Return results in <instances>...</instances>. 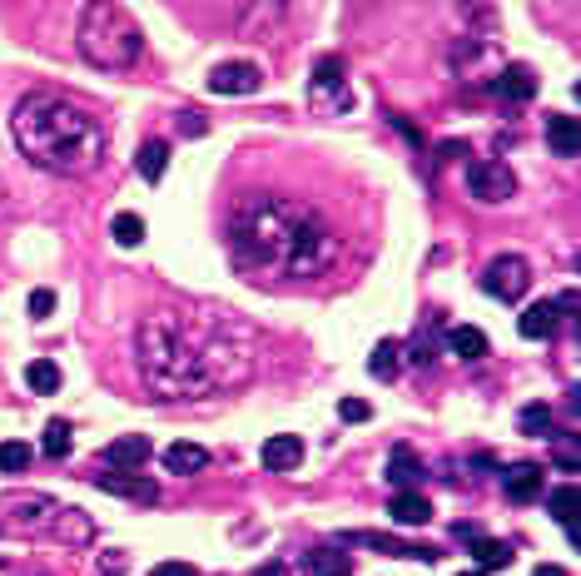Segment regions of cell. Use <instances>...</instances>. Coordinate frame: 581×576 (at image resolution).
Instances as JSON below:
<instances>
[{
    "label": "cell",
    "instance_id": "obj_1",
    "mask_svg": "<svg viewBox=\"0 0 581 576\" xmlns=\"http://www.w3.org/2000/svg\"><path fill=\"white\" fill-rule=\"evenodd\" d=\"M135 363L154 398L189 403L214 398L254 373L249 323L214 308H154L135 333Z\"/></svg>",
    "mask_w": 581,
    "mask_h": 576
},
{
    "label": "cell",
    "instance_id": "obj_2",
    "mask_svg": "<svg viewBox=\"0 0 581 576\" xmlns=\"http://www.w3.org/2000/svg\"><path fill=\"white\" fill-rule=\"evenodd\" d=\"M229 244L254 284H308L338 264V234L284 194H254L234 209Z\"/></svg>",
    "mask_w": 581,
    "mask_h": 576
},
{
    "label": "cell",
    "instance_id": "obj_3",
    "mask_svg": "<svg viewBox=\"0 0 581 576\" xmlns=\"http://www.w3.org/2000/svg\"><path fill=\"white\" fill-rule=\"evenodd\" d=\"M10 130L20 154L50 174L80 179L105 164V130L65 95H25L10 110Z\"/></svg>",
    "mask_w": 581,
    "mask_h": 576
},
{
    "label": "cell",
    "instance_id": "obj_4",
    "mask_svg": "<svg viewBox=\"0 0 581 576\" xmlns=\"http://www.w3.org/2000/svg\"><path fill=\"white\" fill-rule=\"evenodd\" d=\"M75 45L95 70H130L145 55V35H140L135 15L125 5H110V0H95V5L80 10Z\"/></svg>",
    "mask_w": 581,
    "mask_h": 576
},
{
    "label": "cell",
    "instance_id": "obj_5",
    "mask_svg": "<svg viewBox=\"0 0 581 576\" xmlns=\"http://www.w3.org/2000/svg\"><path fill=\"white\" fill-rule=\"evenodd\" d=\"M308 100L318 115H338V110H353V90H348V65L338 55H323L308 75Z\"/></svg>",
    "mask_w": 581,
    "mask_h": 576
},
{
    "label": "cell",
    "instance_id": "obj_6",
    "mask_svg": "<svg viewBox=\"0 0 581 576\" xmlns=\"http://www.w3.org/2000/svg\"><path fill=\"white\" fill-rule=\"evenodd\" d=\"M482 288H487L497 303H517V298H527V288H532V264H527L522 254H502V259H492V264L482 269Z\"/></svg>",
    "mask_w": 581,
    "mask_h": 576
},
{
    "label": "cell",
    "instance_id": "obj_7",
    "mask_svg": "<svg viewBox=\"0 0 581 576\" xmlns=\"http://www.w3.org/2000/svg\"><path fill=\"white\" fill-rule=\"evenodd\" d=\"M512 189H517V179H512V169L502 159H472L467 164V194L477 204H507Z\"/></svg>",
    "mask_w": 581,
    "mask_h": 576
},
{
    "label": "cell",
    "instance_id": "obj_8",
    "mask_svg": "<svg viewBox=\"0 0 581 576\" xmlns=\"http://www.w3.org/2000/svg\"><path fill=\"white\" fill-rule=\"evenodd\" d=\"M55 512H60V507H55L45 492H35V497H25V492H10V497L0 502V527L20 517V532H25V537H30V532H50Z\"/></svg>",
    "mask_w": 581,
    "mask_h": 576
},
{
    "label": "cell",
    "instance_id": "obj_9",
    "mask_svg": "<svg viewBox=\"0 0 581 576\" xmlns=\"http://www.w3.org/2000/svg\"><path fill=\"white\" fill-rule=\"evenodd\" d=\"M487 95H492L497 105H532V95H537V75H532L527 65H502V70L492 75Z\"/></svg>",
    "mask_w": 581,
    "mask_h": 576
},
{
    "label": "cell",
    "instance_id": "obj_10",
    "mask_svg": "<svg viewBox=\"0 0 581 576\" xmlns=\"http://www.w3.org/2000/svg\"><path fill=\"white\" fill-rule=\"evenodd\" d=\"M259 85H264V75L249 60H224V65L209 70V90L214 95H254Z\"/></svg>",
    "mask_w": 581,
    "mask_h": 576
},
{
    "label": "cell",
    "instance_id": "obj_11",
    "mask_svg": "<svg viewBox=\"0 0 581 576\" xmlns=\"http://www.w3.org/2000/svg\"><path fill=\"white\" fill-rule=\"evenodd\" d=\"M100 462H110V472H140V467L149 462V437L130 432V437H115V442H105Z\"/></svg>",
    "mask_w": 581,
    "mask_h": 576
},
{
    "label": "cell",
    "instance_id": "obj_12",
    "mask_svg": "<svg viewBox=\"0 0 581 576\" xmlns=\"http://www.w3.org/2000/svg\"><path fill=\"white\" fill-rule=\"evenodd\" d=\"M95 487L110 492V497H125V502H154L159 497V487L149 477H140V472H100Z\"/></svg>",
    "mask_w": 581,
    "mask_h": 576
},
{
    "label": "cell",
    "instance_id": "obj_13",
    "mask_svg": "<svg viewBox=\"0 0 581 576\" xmlns=\"http://www.w3.org/2000/svg\"><path fill=\"white\" fill-rule=\"evenodd\" d=\"M502 487H507V502H537L542 497V462H512L502 472Z\"/></svg>",
    "mask_w": 581,
    "mask_h": 576
},
{
    "label": "cell",
    "instance_id": "obj_14",
    "mask_svg": "<svg viewBox=\"0 0 581 576\" xmlns=\"http://www.w3.org/2000/svg\"><path fill=\"white\" fill-rule=\"evenodd\" d=\"M348 547H338V542H318V547H308L303 552V576H348Z\"/></svg>",
    "mask_w": 581,
    "mask_h": 576
},
{
    "label": "cell",
    "instance_id": "obj_15",
    "mask_svg": "<svg viewBox=\"0 0 581 576\" xmlns=\"http://www.w3.org/2000/svg\"><path fill=\"white\" fill-rule=\"evenodd\" d=\"M547 512L567 527V542L581 547V492L577 487H557V492L547 497Z\"/></svg>",
    "mask_w": 581,
    "mask_h": 576
},
{
    "label": "cell",
    "instance_id": "obj_16",
    "mask_svg": "<svg viewBox=\"0 0 581 576\" xmlns=\"http://www.w3.org/2000/svg\"><path fill=\"white\" fill-rule=\"evenodd\" d=\"M517 333L532 338V343L552 338V333H557V308H552V303H527L522 318H517Z\"/></svg>",
    "mask_w": 581,
    "mask_h": 576
},
{
    "label": "cell",
    "instance_id": "obj_17",
    "mask_svg": "<svg viewBox=\"0 0 581 576\" xmlns=\"http://www.w3.org/2000/svg\"><path fill=\"white\" fill-rule=\"evenodd\" d=\"M164 467H169L174 477H194V472H204V467H209V452H204L199 442H169Z\"/></svg>",
    "mask_w": 581,
    "mask_h": 576
},
{
    "label": "cell",
    "instance_id": "obj_18",
    "mask_svg": "<svg viewBox=\"0 0 581 576\" xmlns=\"http://www.w3.org/2000/svg\"><path fill=\"white\" fill-rule=\"evenodd\" d=\"M50 537H60L65 547H85L90 537H95V522L85 517V512H55V522H50Z\"/></svg>",
    "mask_w": 581,
    "mask_h": 576
},
{
    "label": "cell",
    "instance_id": "obj_19",
    "mask_svg": "<svg viewBox=\"0 0 581 576\" xmlns=\"http://www.w3.org/2000/svg\"><path fill=\"white\" fill-rule=\"evenodd\" d=\"M303 462V442L293 437V432H279V437H269L264 442V467H274V472H293Z\"/></svg>",
    "mask_w": 581,
    "mask_h": 576
},
{
    "label": "cell",
    "instance_id": "obj_20",
    "mask_svg": "<svg viewBox=\"0 0 581 576\" xmlns=\"http://www.w3.org/2000/svg\"><path fill=\"white\" fill-rule=\"evenodd\" d=\"M388 517H393V522H403V527H423V522L433 517V502H428V497H418V492H398V497L388 502Z\"/></svg>",
    "mask_w": 581,
    "mask_h": 576
},
{
    "label": "cell",
    "instance_id": "obj_21",
    "mask_svg": "<svg viewBox=\"0 0 581 576\" xmlns=\"http://www.w3.org/2000/svg\"><path fill=\"white\" fill-rule=\"evenodd\" d=\"M423 472H428V467L413 457V447H393V457H388V482H393V487L413 492V482H418Z\"/></svg>",
    "mask_w": 581,
    "mask_h": 576
},
{
    "label": "cell",
    "instance_id": "obj_22",
    "mask_svg": "<svg viewBox=\"0 0 581 576\" xmlns=\"http://www.w3.org/2000/svg\"><path fill=\"white\" fill-rule=\"evenodd\" d=\"M547 144H552V154H562V159H572L577 154V120L572 115H547Z\"/></svg>",
    "mask_w": 581,
    "mask_h": 576
},
{
    "label": "cell",
    "instance_id": "obj_23",
    "mask_svg": "<svg viewBox=\"0 0 581 576\" xmlns=\"http://www.w3.org/2000/svg\"><path fill=\"white\" fill-rule=\"evenodd\" d=\"M472 557H477V572H497L512 562V542H497V537H477L472 542Z\"/></svg>",
    "mask_w": 581,
    "mask_h": 576
},
{
    "label": "cell",
    "instance_id": "obj_24",
    "mask_svg": "<svg viewBox=\"0 0 581 576\" xmlns=\"http://www.w3.org/2000/svg\"><path fill=\"white\" fill-rule=\"evenodd\" d=\"M135 169L145 174L149 184H159V179H164V169H169V144H164V140L140 144V154H135Z\"/></svg>",
    "mask_w": 581,
    "mask_h": 576
},
{
    "label": "cell",
    "instance_id": "obj_25",
    "mask_svg": "<svg viewBox=\"0 0 581 576\" xmlns=\"http://www.w3.org/2000/svg\"><path fill=\"white\" fill-rule=\"evenodd\" d=\"M25 383H30L35 398H50V393H60V368H55L50 358H40V363L25 368Z\"/></svg>",
    "mask_w": 581,
    "mask_h": 576
},
{
    "label": "cell",
    "instance_id": "obj_26",
    "mask_svg": "<svg viewBox=\"0 0 581 576\" xmlns=\"http://www.w3.org/2000/svg\"><path fill=\"white\" fill-rule=\"evenodd\" d=\"M447 343H452V353H457V358H482V353H487V333H482V328H467V323H462V328H452V333H447Z\"/></svg>",
    "mask_w": 581,
    "mask_h": 576
},
{
    "label": "cell",
    "instance_id": "obj_27",
    "mask_svg": "<svg viewBox=\"0 0 581 576\" xmlns=\"http://www.w3.org/2000/svg\"><path fill=\"white\" fill-rule=\"evenodd\" d=\"M70 442H75V437H70V423H65V418L45 423V432H40V452H45V457H55V462H60V457H70Z\"/></svg>",
    "mask_w": 581,
    "mask_h": 576
},
{
    "label": "cell",
    "instance_id": "obj_28",
    "mask_svg": "<svg viewBox=\"0 0 581 576\" xmlns=\"http://www.w3.org/2000/svg\"><path fill=\"white\" fill-rule=\"evenodd\" d=\"M110 234H115L120 249H140V244H145V219H140V214H115Z\"/></svg>",
    "mask_w": 581,
    "mask_h": 576
},
{
    "label": "cell",
    "instance_id": "obj_29",
    "mask_svg": "<svg viewBox=\"0 0 581 576\" xmlns=\"http://www.w3.org/2000/svg\"><path fill=\"white\" fill-rule=\"evenodd\" d=\"M517 423L527 437H552V408L547 403H527L522 413H517Z\"/></svg>",
    "mask_w": 581,
    "mask_h": 576
},
{
    "label": "cell",
    "instance_id": "obj_30",
    "mask_svg": "<svg viewBox=\"0 0 581 576\" xmlns=\"http://www.w3.org/2000/svg\"><path fill=\"white\" fill-rule=\"evenodd\" d=\"M368 373H373V378H393V373H398V343H378V348L368 353Z\"/></svg>",
    "mask_w": 581,
    "mask_h": 576
},
{
    "label": "cell",
    "instance_id": "obj_31",
    "mask_svg": "<svg viewBox=\"0 0 581 576\" xmlns=\"http://www.w3.org/2000/svg\"><path fill=\"white\" fill-rule=\"evenodd\" d=\"M30 457H35V452H30V442H15V437H10V442H0V472H25V467H30Z\"/></svg>",
    "mask_w": 581,
    "mask_h": 576
},
{
    "label": "cell",
    "instance_id": "obj_32",
    "mask_svg": "<svg viewBox=\"0 0 581 576\" xmlns=\"http://www.w3.org/2000/svg\"><path fill=\"white\" fill-rule=\"evenodd\" d=\"M25 308H30V318H50V313H55V293H50V288H35Z\"/></svg>",
    "mask_w": 581,
    "mask_h": 576
},
{
    "label": "cell",
    "instance_id": "obj_33",
    "mask_svg": "<svg viewBox=\"0 0 581 576\" xmlns=\"http://www.w3.org/2000/svg\"><path fill=\"white\" fill-rule=\"evenodd\" d=\"M338 418H343V423H363V418H373V408H368L363 398H343V403H338Z\"/></svg>",
    "mask_w": 581,
    "mask_h": 576
},
{
    "label": "cell",
    "instance_id": "obj_34",
    "mask_svg": "<svg viewBox=\"0 0 581 576\" xmlns=\"http://www.w3.org/2000/svg\"><path fill=\"white\" fill-rule=\"evenodd\" d=\"M557 467H562V472H577V467H581L577 442H572V437H562V452H557Z\"/></svg>",
    "mask_w": 581,
    "mask_h": 576
},
{
    "label": "cell",
    "instance_id": "obj_35",
    "mask_svg": "<svg viewBox=\"0 0 581 576\" xmlns=\"http://www.w3.org/2000/svg\"><path fill=\"white\" fill-rule=\"evenodd\" d=\"M388 125H393V130H398V135H403V140L413 144V149H423V135H418V130H413V125H408V120H403V115H388Z\"/></svg>",
    "mask_w": 581,
    "mask_h": 576
},
{
    "label": "cell",
    "instance_id": "obj_36",
    "mask_svg": "<svg viewBox=\"0 0 581 576\" xmlns=\"http://www.w3.org/2000/svg\"><path fill=\"white\" fill-rule=\"evenodd\" d=\"M149 576H199V572H194L189 562H159V567H154Z\"/></svg>",
    "mask_w": 581,
    "mask_h": 576
},
{
    "label": "cell",
    "instance_id": "obj_37",
    "mask_svg": "<svg viewBox=\"0 0 581 576\" xmlns=\"http://www.w3.org/2000/svg\"><path fill=\"white\" fill-rule=\"evenodd\" d=\"M532 576H567V572H562V567H537Z\"/></svg>",
    "mask_w": 581,
    "mask_h": 576
},
{
    "label": "cell",
    "instance_id": "obj_38",
    "mask_svg": "<svg viewBox=\"0 0 581 576\" xmlns=\"http://www.w3.org/2000/svg\"><path fill=\"white\" fill-rule=\"evenodd\" d=\"M259 576H279V567H269V572H259Z\"/></svg>",
    "mask_w": 581,
    "mask_h": 576
},
{
    "label": "cell",
    "instance_id": "obj_39",
    "mask_svg": "<svg viewBox=\"0 0 581 576\" xmlns=\"http://www.w3.org/2000/svg\"><path fill=\"white\" fill-rule=\"evenodd\" d=\"M462 576H487V572H462Z\"/></svg>",
    "mask_w": 581,
    "mask_h": 576
}]
</instances>
